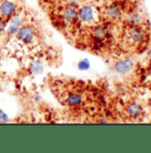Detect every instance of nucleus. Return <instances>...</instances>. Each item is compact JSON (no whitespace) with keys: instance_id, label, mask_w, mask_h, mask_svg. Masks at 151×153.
Wrapping results in <instances>:
<instances>
[{"instance_id":"15","label":"nucleus","mask_w":151,"mask_h":153,"mask_svg":"<svg viewBox=\"0 0 151 153\" xmlns=\"http://www.w3.org/2000/svg\"><path fill=\"white\" fill-rule=\"evenodd\" d=\"M9 121V117L4 111L0 110V124H5L8 123Z\"/></svg>"},{"instance_id":"9","label":"nucleus","mask_w":151,"mask_h":153,"mask_svg":"<svg viewBox=\"0 0 151 153\" xmlns=\"http://www.w3.org/2000/svg\"><path fill=\"white\" fill-rule=\"evenodd\" d=\"M122 9L117 4H110L105 10L106 16L110 20H118L122 16Z\"/></svg>"},{"instance_id":"13","label":"nucleus","mask_w":151,"mask_h":153,"mask_svg":"<svg viewBox=\"0 0 151 153\" xmlns=\"http://www.w3.org/2000/svg\"><path fill=\"white\" fill-rule=\"evenodd\" d=\"M126 20H127V22L131 25H132V26H138L142 22V16H141V13H139L137 12H132L131 13L128 14Z\"/></svg>"},{"instance_id":"12","label":"nucleus","mask_w":151,"mask_h":153,"mask_svg":"<svg viewBox=\"0 0 151 153\" xmlns=\"http://www.w3.org/2000/svg\"><path fill=\"white\" fill-rule=\"evenodd\" d=\"M83 102V96L82 94H78V93H72V94H70L66 99V102L68 105L70 106H77L79 104H81Z\"/></svg>"},{"instance_id":"3","label":"nucleus","mask_w":151,"mask_h":153,"mask_svg":"<svg viewBox=\"0 0 151 153\" xmlns=\"http://www.w3.org/2000/svg\"><path fill=\"white\" fill-rule=\"evenodd\" d=\"M134 67V62L130 59L121 60L115 62L114 65V70L118 74H126L129 73Z\"/></svg>"},{"instance_id":"1","label":"nucleus","mask_w":151,"mask_h":153,"mask_svg":"<svg viewBox=\"0 0 151 153\" xmlns=\"http://www.w3.org/2000/svg\"><path fill=\"white\" fill-rule=\"evenodd\" d=\"M15 35L16 38L23 44H30L36 38V32L30 26H21Z\"/></svg>"},{"instance_id":"11","label":"nucleus","mask_w":151,"mask_h":153,"mask_svg":"<svg viewBox=\"0 0 151 153\" xmlns=\"http://www.w3.org/2000/svg\"><path fill=\"white\" fill-rule=\"evenodd\" d=\"M126 112L131 117L138 118V117H140L141 116L142 112H143V110H142L141 106H140L139 104H137V103H131L127 107Z\"/></svg>"},{"instance_id":"6","label":"nucleus","mask_w":151,"mask_h":153,"mask_svg":"<svg viewBox=\"0 0 151 153\" xmlns=\"http://www.w3.org/2000/svg\"><path fill=\"white\" fill-rule=\"evenodd\" d=\"M128 36H129L130 39L132 40L133 42L140 43L145 39L146 32L141 28H140L138 26H133L128 30Z\"/></svg>"},{"instance_id":"10","label":"nucleus","mask_w":151,"mask_h":153,"mask_svg":"<svg viewBox=\"0 0 151 153\" xmlns=\"http://www.w3.org/2000/svg\"><path fill=\"white\" fill-rule=\"evenodd\" d=\"M109 30L104 26H97L92 30V36L96 40H104L108 37Z\"/></svg>"},{"instance_id":"2","label":"nucleus","mask_w":151,"mask_h":153,"mask_svg":"<svg viewBox=\"0 0 151 153\" xmlns=\"http://www.w3.org/2000/svg\"><path fill=\"white\" fill-rule=\"evenodd\" d=\"M94 17V9L91 5L85 4L77 10V18L84 23H90L93 22Z\"/></svg>"},{"instance_id":"7","label":"nucleus","mask_w":151,"mask_h":153,"mask_svg":"<svg viewBox=\"0 0 151 153\" xmlns=\"http://www.w3.org/2000/svg\"><path fill=\"white\" fill-rule=\"evenodd\" d=\"M62 18L68 23H73L77 19V9L74 5H68L62 11Z\"/></svg>"},{"instance_id":"17","label":"nucleus","mask_w":151,"mask_h":153,"mask_svg":"<svg viewBox=\"0 0 151 153\" xmlns=\"http://www.w3.org/2000/svg\"><path fill=\"white\" fill-rule=\"evenodd\" d=\"M34 98H35V101H36L37 102L40 101V97H39V95H35V97H34Z\"/></svg>"},{"instance_id":"4","label":"nucleus","mask_w":151,"mask_h":153,"mask_svg":"<svg viewBox=\"0 0 151 153\" xmlns=\"http://www.w3.org/2000/svg\"><path fill=\"white\" fill-rule=\"evenodd\" d=\"M16 5L11 0H4L0 3V14L3 17H11L15 13Z\"/></svg>"},{"instance_id":"8","label":"nucleus","mask_w":151,"mask_h":153,"mask_svg":"<svg viewBox=\"0 0 151 153\" xmlns=\"http://www.w3.org/2000/svg\"><path fill=\"white\" fill-rule=\"evenodd\" d=\"M44 71V63L41 60L37 59L31 62L29 67V72L31 76H39Z\"/></svg>"},{"instance_id":"5","label":"nucleus","mask_w":151,"mask_h":153,"mask_svg":"<svg viewBox=\"0 0 151 153\" xmlns=\"http://www.w3.org/2000/svg\"><path fill=\"white\" fill-rule=\"evenodd\" d=\"M21 27V18L19 14L14 15L10 21L8 26L5 28L6 34L8 36H13L17 33L19 29Z\"/></svg>"},{"instance_id":"14","label":"nucleus","mask_w":151,"mask_h":153,"mask_svg":"<svg viewBox=\"0 0 151 153\" xmlns=\"http://www.w3.org/2000/svg\"><path fill=\"white\" fill-rule=\"evenodd\" d=\"M76 68L78 69V71H87L90 68H91V62L88 59L84 58L80 60L77 64H76Z\"/></svg>"},{"instance_id":"16","label":"nucleus","mask_w":151,"mask_h":153,"mask_svg":"<svg viewBox=\"0 0 151 153\" xmlns=\"http://www.w3.org/2000/svg\"><path fill=\"white\" fill-rule=\"evenodd\" d=\"M6 28V23L2 17H0V33L3 32Z\"/></svg>"}]
</instances>
